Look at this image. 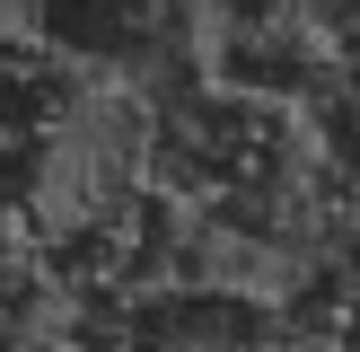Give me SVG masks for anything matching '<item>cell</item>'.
Listing matches in <instances>:
<instances>
[{"instance_id":"7a4b0ae2","label":"cell","mask_w":360,"mask_h":352,"mask_svg":"<svg viewBox=\"0 0 360 352\" xmlns=\"http://www.w3.org/2000/svg\"><path fill=\"white\" fill-rule=\"evenodd\" d=\"M316 44H326V70L360 97V0H316Z\"/></svg>"},{"instance_id":"6da1fadb","label":"cell","mask_w":360,"mask_h":352,"mask_svg":"<svg viewBox=\"0 0 360 352\" xmlns=\"http://www.w3.org/2000/svg\"><path fill=\"white\" fill-rule=\"evenodd\" d=\"M44 256V141L0 132V308H18Z\"/></svg>"},{"instance_id":"3957f363","label":"cell","mask_w":360,"mask_h":352,"mask_svg":"<svg viewBox=\"0 0 360 352\" xmlns=\"http://www.w3.org/2000/svg\"><path fill=\"white\" fill-rule=\"evenodd\" d=\"M308 352H360V317H343V326H334V334H316Z\"/></svg>"}]
</instances>
